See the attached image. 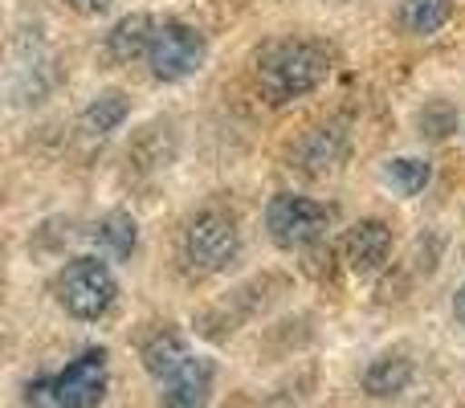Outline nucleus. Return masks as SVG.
<instances>
[{
	"instance_id": "obj_1",
	"label": "nucleus",
	"mask_w": 465,
	"mask_h": 408,
	"mask_svg": "<svg viewBox=\"0 0 465 408\" xmlns=\"http://www.w3.org/2000/svg\"><path fill=\"white\" fill-rule=\"evenodd\" d=\"M331 74V54L319 41H273L257 57L253 82L270 106H286L294 98H306L319 90Z\"/></svg>"
},
{
	"instance_id": "obj_2",
	"label": "nucleus",
	"mask_w": 465,
	"mask_h": 408,
	"mask_svg": "<svg viewBox=\"0 0 465 408\" xmlns=\"http://www.w3.org/2000/svg\"><path fill=\"white\" fill-rule=\"evenodd\" d=\"M57 306L78 323H98L103 314H111L114 298H119V278L106 262L98 257H74L62 265L54 282Z\"/></svg>"
},
{
	"instance_id": "obj_3",
	"label": "nucleus",
	"mask_w": 465,
	"mask_h": 408,
	"mask_svg": "<svg viewBox=\"0 0 465 408\" xmlns=\"http://www.w3.org/2000/svg\"><path fill=\"white\" fill-rule=\"evenodd\" d=\"M241 254V229L237 216L225 208H201L184 224L180 237V257L193 274H225Z\"/></svg>"
},
{
	"instance_id": "obj_4",
	"label": "nucleus",
	"mask_w": 465,
	"mask_h": 408,
	"mask_svg": "<svg viewBox=\"0 0 465 408\" xmlns=\"http://www.w3.org/2000/svg\"><path fill=\"white\" fill-rule=\"evenodd\" d=\"M331 229V208L311 201V196L298 193H278L265 204V233L278 249H311L327 237Z\"/></svg>"
},
{
	"instance_id": "obj_5",
	"label": "nucleus",
	"mask_w": 465,
	"mask_h": 408,
	"mask_svg": "<svg viewBox=\"0 0 465 408\" xmlns=\"http://www.w3.org/2000/svg\"><path fill=\"white\" fill-rule=\"evenodd\" d=\"M204 62H209V37H204L196 25L163 21L160 29H155L152 54H147V65H152L155 82H184V78H193Z\"/></svg>"
},
{
	"instance_id": "obj_6",
	"label": "nucleus",
	"mask_w": 465,
	"mask_h": 408,
	"mask_svg": "<svg viewBox=\"0 0 465 408\" xmlns=\"http://www.w3.org/2000/svg\"><path fill=\"white\" fill-rule=\"evenodd\" d=\"M111 384V355L106 347H86L78 360L65 363V372L54 376V401L57 408H98L106 401Z\"/></svg>"
},
{
	"instance_id": "obj_7",
	"label": "nucleus",
	"mask_w": 465,
	"mask_h": 408,
	"mask_svg": "<svg viewBox=\"0 0 465 408\" xmlns=\"http://www.w3.org/2000/svg\"><path fill=\"white\" fill-rule=\"evenodd\" d=\"M343 257L355 274H363V278H368V274H380L388 265V257H392V229H388L380 216L355 221L343 237Z\"/></svg>"
},
{
	"instance_id": "obj_8",
	"label": "nucleus",
	"mask_w": 465,
	"mask_h": 408,
	"mask_svg": "<svg viewBox=\"0 0 465 408\" xmlns=\"http://www.w3.org/2000/svg\"><path fill=\"white\" fill-rule=\"evenodd\" d=\"M217 363L204 355H188L168 380H163V408H204L213 396Z\"/></svg>"
},
{
	"instance_id": "obj_9",
	"label": "nucleus",
	"mask_w": 465,
	"mask_h": 408,
	"mask_svg": "<svg viewBox=\"0 0 465 408\" xmlns=\"http://www.w3.org/2000/svg\"><path fill=\"white\" fill-rule=\"evenodd\" d=\"M347 155V127L343 123H322L298 147V168L306 176H331Z\"/></svg>"
},
{
	"instance_id": "obj_10",
	"label": "nucleus",
	"mask_w": 465,
	"mask_h": 408,
	"mask_svg": "<svg viewBox=\"0 0 465 408\" xmlns=\"http://www.w3.org/2000/svg\"><path fill=\"white\" fill-rule=\"evenodd\" d=\"M127 160L135 172H160L176 160V127L172 119H152L127 147Z\"/></svg>"
},
{
	"instance_id": "obj_11",
	"label": "nucleus",
	"mask_w": 465,
	"mask_h": 408,
	"mask_svg": "<svg viewBox=\"0 0 465 408\" xmlns=\"http://www.w3.org/2000/svg\"><path fill=\"white\" fill-rule=\"evenodd\" d=\"M412 376H417L412 355L404 352V347H396V352H384L368 363V372H363V393L376 396V401H388V396H401L404 388L412 384Z\"/></svg>"
},
{
	"instance_id": "obj_12",
	"label": "nucleus",
	"mask_w": 465,
	"mask_h": 408,
	"mask_svg": "<svg viewBox=\"0 0 465 408\" xmlns=\"http://www.w3.org/2000/svg\"><path fill=\"white\" fill-rule=\"evenodd\" d=\"M155 29L160 25L152 21L147 13H127L119 16V21L111 25V33H106V54L114 57V62H139V57L152 54V41H155Z\"/></svg>"
},
{
	"instance_id": "obj_13",
	"label": "nucleus",
	"mask_w": 465,
	"mask_h": 408,
	"mask_svg": "<svg viewBox=\"0 0 465 408\" xmlns=\"http://www.w3.org/2000/svg\"><path fill=\"white\" fill-rule=\"evenodd\" d=\"M139 360H143V372L155 380H168L172 372L180 368V363L188 360V347H184V335L172 327H160L152 331V335H143V343H139Z\"/></svg>"
},
{
	"instance_id": "obj_14",
	"label": "nucleus",
	"mask_w": 465,
	"mask_h": 408,
	"mask_svg": "<svg viewBox=\"0 0 465 408\" xmlns=\"http://www.w3.org/2000/svg\"><path fill=\"white\" fill-rule=\"evenodd\" d=\"M127 114H131V103L123 90H98V95L82 106L78 127L86 131V135L103 139V135H111V131H119L123 123H127Z\"/></svg>"
},
{
	"instance_id": "obj_15",
	"label": "nucleus",
	"mask_w": 465,
	"mask_h": 408,
	"mask_svg": "<svg viewBox=\"0 0 465 408\" xmlns=\"http://www.w3.org/2000/svg\"><path fill=\"white\" fill-rule=\"evenodd\" d=\"M453 16V0H401V29L412 37L445 29Z\"/></svg>"
},
{
	"instance_id": "obj_16",
	"label": "nucleus",
	"mask_w": 465,
	"mask_h": 408,
	"mask_svg": "<svg viewBox=\"0 0 465 408\" xmlns=\"http://www.w3.org/2000/svg\"><path fill=\"white\" fill-rule=\"evenodd\" d=\"M94 237L111 257H131L135 254V245H139V224H135V216L131 213L111 208V213L94 224Z\"/></svg>"
},
{
	"instance_id": "obj_17",
	"label": "nucleus",
	"mask_w": 465,
	"mask_h": 408,
	"mask_svg": "<svg viewBox=\"0 0 465 408\" xmlns=\"http://www.w3.org/2000/svg\"><path fill=\"white\" fill-rule=\"evenodd\" d=\"M429 180H433V164L420 160V155H396V160L384 164V184L401 196L425 193Z\"/></svg>"
},
{
	"instance_id": "obj_18",
	"label": "nucleus",
	"mask_w": 465,
	"mask_h": 408,
	"mask_svg": "<svg viewBox=\"0 0 465 408\" xmlns=\"http://www.w3.org/2000/svg\"><path fill=\"white\" fill-rule=\"evenodd\" d=\"M417 127L425 139H450L453 131H458V111H453L445 98H437V103H425V111L417 114Z\"/></svg>"
},
{
	"instance_id": "obj_19",
	"label": "nucleus",
	"mask_w": 465,
	"mask_h": 408,
	"mask_svg": "<svg viewBox=\"0 0 465 408\" xmlns=\"http://www.w3.org/2000/svg\"><path fill=\"white\" fill-rule=\"evenodd\" d=\"M25 404L29 408H57L54 401V376H37L25 384Z\"/></svg>"
},
{
	"instance_id": "obj_20",
	"label": "nucleus",
	"mask_w": 465,
	"mask_h": 408,
	"mask_svg": "<svg viewBox=\"0 0 465 408\" xmlns=\"http://www.w3.org/2000/svg\"><path fill=\"white\" fill-rule=\"evenodd\" d=\"M441 233H429V237H417V270L433 274L437 270V257H441Z\"/></svg>"
},
{
	"instance_id": "obj_21",
	"label": "nucleus",
	"mask_w": 465,
	"mask_h": 408,
	"mask_svg": "<svg viewBox=\"0 0 465 408\" xmlns=\"http://www.w3.org/2000/svg\"><path fill=\"white\" fill-rule=\"evenodd\" d=\"M65 5H70L74 13H82V16H98V13H106L114 0H65Z\"/></svg>"
},
{
	"instance_id": "obj_22",
	"label": "nucleus",
	"mask_w": 465,
	"mask_h": 408,
	"mask_svg": "<svg viewBox=\"0 0 465 408\" xmlns=\"http://www.w3.org/2000/svg\"><path fill=\"white\" fill-rule=\"evenodd\" d=\"M450 306H453V319H458L461 327H465V282H461L458 290H453V303H450Z\"/></svg>"
}]
</instances>
